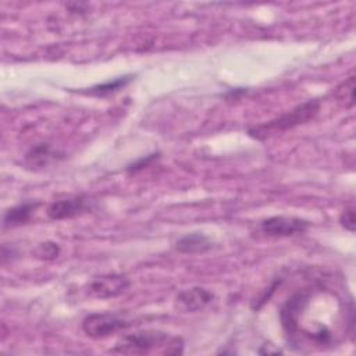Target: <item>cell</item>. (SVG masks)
I'll list each match as a JSON object with an SVG mask.
<instances>
[{
    "mask_svg": "<svg viewBox=\"0 0 356 356\" xmlns=\"http://www.w3.org/2000/svg\"><path fill=\"white\" fill-rule=\"evenodd\" d=\"M127 327V320L110 313H90L82 320V330L90 338H104Z\"/></svg>",
    "mask_w": 356,
    "mask_h": 356,
    "instance_id": "cell-3",
    "label": "cell"
},
{
    "mask_svg": "<svg viewBox=\"0 0 356 356\" xmlns=\"http://www.w3.org/2000/svg\"><path fill=\"white\" fill-rule=\"evenodd\" d=\"M26 159L36 165H42L46 164L47 160L50 159V147L46 143H40L36 145L35 147H32L26 156Z\"/></svg>",
    "mask_w": 356,
    "mask_h": 356,
    "instance_id": "cell-13",
    "label": "cell"
},
{
    "mask_svg": "<svg viewBox=\"0 0 356 356\" xmlns=\"http://www.w3.org/2000/svg\"><path fill=\"white\" fill-rule=\"evenodd\" d=\"M33 257L39 259V260H43V261H51L54 259L58 257L60 254V246L53 242V241H46V242H42L39 243L33 252H32Z\"/></svg>",
    "mask_w": 356,
    "mask_h": 356,
    "instance_id": "cell-11",
    "label": "cell"
},
{
    "mask_svg": "<svg viewBox=\"0 0 356 356\" xmlns=\"http://www.w3.org/2000/svg\"><path fill=\"white\" fill-rule=\"evenodd\" d=\"M353 89H355V76L346 78L335 88V97L345 104V107L353 106Z\"/></svg>",
    "mask_w": 356,
    "mask_h": 356,
    "instance_id": "cell-12",
    "label": "cell"
},
{
    "mask_svg": "<svg viewBox=\"0 0 356 356\" xmlns=\"http://www.w3.org/2000/svg\"><path fill=\"white\" fill-rule=\"evenodd\" d=\"M184 342L178 337H172L164 331L146 330L124 335L111 349L113 353L124 355H145V353H163L178 355L182 353Z\"/></svg>",
    "mask_w": 356,
    "mask_h": 356,
    "instance_id": "cell-1",
    "label": "cell"
},
{
    "mask_svg": "<svg viewBox=\"0 0 356 356\" xmlns=\"http://www.w3.org/2000/svg\"><path fill=\"white\" fill-rule=\"evenodd\" d=\"M159 157V154H149V156H145V157H140L139 160H136L135 163H132V164H129L128 167H127V171H129V172H136V171H139V170H143V168H146L150 163H153L156 159Z\"/></svg>",
    "mask_w": 356,
    "mask_h": 356,
    "instance_id": "cell-15",
    "label": "cell"
},
{
    "mask_svg": "<svg viewBox=\"0 0 356 356\" xmlns=\"http://www.w3.org/2000/svg\"><path fill=\"white\" fill-rule=\"evenodd\" d=\"M129 285L131 281L122 274H102L88 284L86 292L97 299H110L124 293Z\"/></svg>",
    "mask_w": 356,
    "mask_h": 356,
    "instance_id": "cell-4",
    "label": "cell"
},
{
    "mask_svg": "<svg viewBox=\"0 0 356 356\" xmlns=\"http://www.w3.org/2000/svg\"><path fill=\"white\" fill-rule=\"evenodd\" d=\"M339 222L341 225L348 229L349 232H353L355 231V210L352 207L349 209H345L339 217Z\"/></svg>",
    "mask_w": 356,
    "mask_h": 356,
    "instance_id": "cell-14",
    "label": "cell"
},
{
    "mask_svg": "<svg viewBox=\"0 0 356 356\" xmlns=\"http://www.w3.org/2000/svg\"><path fill=\"white\" fill-rule=\"evenodd\" d=\"M177 249L182 253H204L211 249V241L202 232L186 234L177 241Z\"/></svg>",
    "mask_w": 356,
    "mask_h": 356,
    "instance_id": "cell-9",
    "label": "cell"
},
{
    "mask_svg": "<svg viewBox=\"0 0 356 356\" xmlns=\"http://www.w3.org/2000/svg\"><path fill=\"white\" fill-rule=\"evenodd\" d=\"M38 206L39 203L36 202H25L8 209L3 217V227L8 228V227H18V225L26 224L31 220Z\"/></svg>",
    "mask_w": 356,
    "mask_h": 356,
    "instance_id": "cell-8",
    "label": "cell"
},
{
    "mask_svg": "<svg viewBox=\"0 0 356 356\" xmlns=\"http://www.w3.org/2000/svg\"><path fill=\"white\" fill-rule=\"evenodd\" d=\"M309 222L298 217L274 216L260 222V231L267 236H293L306 232Z\"/></svg>",
    "mask_w": 356,
    "mask_h": 356,
    "instance_id": "cell-5",
    "label": "cell"
},
{
    "mask_svg": "<svg viewBox=\"0 0 356 356\" xmlns=\"http://www.w3.org/2000/svg\"><path fill=\"white\" fill-rule=\"evenodd\" d=\"M318 108H320V102L317 99L307 100V102L296 106L291 111L282 114L281 117H278L267 124H263V125L249 129V134L257 139H264L273 134L282 132V131L291 129L293 127H298V125H302V124L310 121L312 118L316 117V114L318 113Z\"/></svg>",
    "mask_w": 356,
    "mask_h": 356,
    "instance_id": "cell-2",
    "label": "cell"
},
{
    "mask_svg": "<svg viewBox=\"0 0 356 356\" xmlns=\"http://www.w3.org/2000/svg\"><path fill=\"white\" fill-rule=\"evenodd\" d=\"M90 209V200L86 196H71L53 202L47 207V216L51 220H65L76 217Z\"/></svg>",
    "mask_w": 356,
    "mask_h": 356,
    "instance_id": "cell-6",
    "label": "cell"
},
{
    "mask_svg": "<svg viewBox=\"0 0 356 356\" xmlns=\"http://www.w3.org/2000/svg\"><path fill=\"white\" fill-rule=\"evenodd\" d=\"M132 79V75H124V76H118V78H114L113 81H107V82H103V83H99V85H95L92 88H89L88 90H83V93L86 95H90V96H106V95H110L121 88H124L129 81Z\"/></svg>",
    "mask_w": 356,
    "mask_h": 356,
    "instance_id": "cell-10",
    "label": "cell"
},
{
    "mask_svg": "<svg viewBox=\"0 0 356 356\" xmlns=\"http://www.w3.org/2000/svg\"><path fill=\"white\" fill-rule=\"evenodd\" d=\"M213 293L202 286L185 289L177 295V303L184 312H199L204 309L211 300Z\"/></svg>",
    "mask_w": 356,
    "mask_h": 356,
    "instance_id": "cell-7",
    "label": "cell"
}]
</instances>
